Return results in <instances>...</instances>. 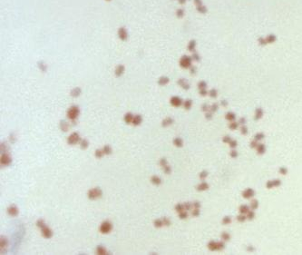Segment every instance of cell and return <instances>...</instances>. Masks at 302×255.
<instances>
[{"label":"cell","instance_id":"6da1fadb","mask_svg":"<svg viewBox=\"0 0 302 255\" xmlns=\"http://www.w3.org/2000/svg\"><path fill=\"white\" fill-rule=\"evenodd\" d=\"M103 195V192L100 188L95 187V188L90 189L87 192V196H88L89 200H95L97 198H101Z\"/></svg>","mask_w":302,"mask_h":255},{"label":"cell","instance_id":"7a4b0ae2","mask_svg":"<svg viewBox=\"0 0 302 255\" xmlns=\"http://www.w3.org/2000/svg\"><path fill=\"white\" fill-rule=\"evenodd\" d=\"M79 113H80V110H79V107H78V106L72 105L71 107L67 110L66 115L71 121H73V120H76L77 116L79 115Z\"/></svg>","mask_w":302,"mask_h":255},{"label":"cell","instance_id":"3957f363","mask_svg":"<svg viewBox=\"0 0 302 255\" xmlns=\"http://www.w3.org/2000/svg\"><path fill=\"white\" fill-rule=\"evenodd\" d=\"M112 224L109 222V221L103 222L102 224L100 225V231L104 234L109 233V232L112 231Z\"/></svg>","mask_w":302,"mask_h":255},{"label":"cell","instance_id":"277c9868","mask_svg":"<svg viewBox=\"0 0 302 255\" xmlns=\"http://www.w3.org/2000/svg\"><path fill=\"white\" fill-rule=\"evenodd\" d=\"M192 58L188 56H181V58L180 59V65L182 68H190L192 66Z\"/></svg>","mask_w":302,"mask_h":255},{"label":"cell","instance_id":"5b68a950","mask_svg":"<svg viewBox=\"0 0 302 255\" xmlns=\"http://www.w3.org/2000/svg\"><path fill=\"white\" fill-rule=\"evenodd\" d=\"M81 139H80V135H79V134L78 133H73V134H71L68 136V138H67V143L70 145H74L76 144V143H78V142H80Z\"/></svg>","mask_w":302,"mask_h":255},{"label":"cell","instance_id":"8992f818","mask_svg":"<svg viewBox=\"0 0 302 255\" xmlns=\"http://www.w3.org/2000/svg\"><path fill=\"white\" fill-rule=\"evenodd\" d=\"M41 231H42V235H43V237H45V239H50V238L53 237V231L51 229H50L49 227H47V225L45 226V227H44L43 229H41Z\"/></svg>","mask_w":302,"mask_h":255},{"label":"cell","instance_id":"52a82bcc","mask_svg":"<svg viewBox=\"0 0 302 255\" xmlns=\"http://www.w3.org/2000/svg\"><path fill=\"white\" fill-rule=\"evenodd\" d=\"M118 37H119V38L121 39V40H123V41L127 40V38H128L127 30H126L124 27H120L118 29Z\"/></svg>","mask_w":302,"mask_h":255},{"label":"cell","instance_id":"ba28073f","mask_svg":"<svg viewBox=\"0 0 302 255\" xmlns=\"http://www.w3.org/2000/svg\"><path fill=\"white\" fill-rule=\"evenodd\" d=\"M7 213L10 215V216H16L18 214V209L17 207L15 205V204H12L7 208Z\"/></svg>","mask_w":302,"mask_h":255},{"label":"cell","instance_id":"9c48e42d","mask_svg":"<svg viewBox=\"0 0 302 255\" xmlns=\"http://www.w3.org/2000/svg\"><path fill=\"white\" fill-rule=\"evenodd\" d=\"M11 157L7 154H3L1 156V164L2 165H9L11 163Z\"/></svg>","mask_w":302,"mask_h":255},{"label":"cell","instance_id":"30bf717a","mask_svg":"<svg viewBox=\"0 0 302 255\" xmlns=\"http://www.w3.org/2000/svg\"><path fill=\"white\" fill-rule=\"evenodd\" d=\"M171 104H172V105L175 106V107H178V106H181V104H182V101H181V99L180 97H178V96H173V97L171 98Z\"/></svg>","mask_w":302,"mask_h":255},{"label":"cell","instance_id":"8fae6325","mask_svg":"<svg viewBox=\"0 0 302 255\" xmlns=\"http://www.w3.org/2000/svg\"><path fill=\"white\" fill-rule=\"evenodd\" d=\"M124 70H125L124 65H118L116 66V68H115V76H118V77H119V76H123V74L124 73Z\"/></svg>","mask_w":302,"mask_h":255},{"label":"cell","instance_id":"7c38bea8","mask_svg":"<svg viewBox=\"0 0 302 255\" xmlns=\"http://www.w3.org/2000/svg\"><path fill=\"white\" fill-rule=\"evenodd\" d=\"M81 93H82V89L80 87H74L70 92V95L72 97H78V96H80Z\"/></svg>","mask_w":302,"mask_h":255},{"label":"cell","instance_id":"4fadbf2b","mask_svg":"<svg viewBox=\"0 0 302 255\" xmlns=\"http://www.w3.org/2000/svg\"><path fill=\"white\" fill-rule=\"evenodd\" d=\"M177 83L179 85H181V86L183 89H185V90H188V89L190 88V84H189V83H188V81L186 80V79L181 78V79H179V80H178Z\"/></svg>","mask_w":302,"mask_h":255},{"label":"cell","instance_id":"5bb4252c","mask_svg":"<svg viewBox=\"0 0 302 255\" xmlns=\"http://www.w3.org/2000/svg\"><path fill=\"white\" fill-rule=\"evenodd\" d=\"M142 117L141 115H134V120H133V124H134V126H138L140 125L141 123H142Z\"/></svg>","mask_w":302,"mask_h":255},{"label":"cell","instance_id":"9a60e30c","mask_svg":"<svg viewBox=\"0 0 302 255\" xmlns=\"http://www.w3.org/2000/svg\"><path fill=\"white\" fill-rule=\"evenodd\" d=\"M134 115H133L132 113H127V114H125L124 116H123V119H124V122L127 124H129V123H133V120H134Z\"/></svg>","mask_w":302,"mask_h":255},{"label":"cell","instance_id":"2e32d148","mask_svg":"<svg viewBox=\"0 0 302 255\" xmlns=\"http://www.w3.org/2000/svg\"><path fill=\"white\" fill-rule=\"evenodd\" d=\"M162 179H161L159 176H157V175H153L151 177V183L153 184H154V185H160L161 184H162Z\"/></svg>","mask_w":302,"mask_h":255},{"label":"cell","instance_id":"e0dca14e","mask_svg":"<svg viewBox=\"0 0 302 255\" xmlns=\"http://www.w3.org/2000/svg\"><path fill=\"white\" fill-rule=\"evenodd\" d=\"M169 82H170L169 77H167V76H161V77L159 78V80H158V84L163 86V85H166Z\"/></svg>","mask_w":302,"mask_h":255},{"label":"cell","instance_id":"ac0fdd59","mask_svg":"<svg viewBox=\"0 0 302 255\" xmlns=\"http://www.w3.org/2000/svg\"><path fill=\"white\" fill-rule=\"evenodd\" d=\"M60 129L62 130L63 132H67L68 131V129H69V124H68V123H67L66 121H65V120H62V121H60Z\"/></svg>","mask_w":302,"mask_h":255},{"label":"cell","instance_id":"d6986e66","mask_svg":"<svg viewBox=\"0 0 302 255\" xmlns=\"http://www.w3.org/2000/svg\"><path fill=\"white\" fill-rule=\"evenodd\" d=\"M173 119L171 118V117H167L162 121V127H167V126H170L171 124H173Z\"/></svg>","mask_w":302,"mask_h":255},{"label":"cell","instance_id":"ffe728a7","mask_svg":"<svg viewBox=\"0 0 302 255\" xmlns=\"http://www.w3.org/2000/svg\"><path fill=\"white\" fill-rule=\"evenodd\" d=\"M265 39H266V41H267L268 44H272L277 40V37L274 34H270V35H268L267 37H265Z\"/></svg>","mask_w":302,"mask_h":255},{"label":"cell","instance_id":"44dd1931","mask_svg":"<svg viewBox=\"0 0 302 255\" xmlns=\"http://www.w3.org/2000/svg\"><path fill=\"white\" fill-rule=\"evenodd\" d=\"M195 47H196V41L191 40L190 43L188 44V50L190 52H195Z\"/></svg>","mask_w":302,"mask_h":255},{"label":"cell","instance_id":"7402d4cb","mask_svg":"<svg viewBox=\"0 0 302 255\" xmlns=\"http://www.w3.org/2000/svg\"><path fill=\"white\" fill-rule=\"evenodd\" d=\"M89 146V141L87 140V139H82V140L80 141V147L81 149L83 150H85L87 149Z\"/></svg>","mask_w":302,"mask_h":255},{"label":"cell","instance_id":"603a6c76","mask_svg":"<svg viewBox=\"0 0 302 255\" xmlns=\"http://www.w3.org/2000/svg\"><path fill=\"white\" fill-rule=\"evenodd\" d=\"M96 253L99 255H104L107 253V251H106L105 248H104V246L99 245V246H97V248H96Z\"/></svg>","mask_w":302,"mask_h":255},{"label":"cell","instance_id":"cb8c5ba5","mask_svg":"<svg viewBox=\"0 0 302 255\" xmlns=\"http://www.w3.org/2000/svg\"><path fill=\"white\" fill-rule=\"evenodd\" d=\"M153 225H154V227L156 228H161L163 226V221H162V219H156L154 222H153Z\"/></svg>","mask_w":302,"mask_h":255},{"label":"cell","instance_id":"d4e9b609","mask_svg":"<svg viewBox=\"0 0 302 255\" xmlns=\"http://www.w3.org/2000/svg\"><path fill=\"white\" fill-rule=\"evenodd\" d=\"M103 151H104V154H106V155H110V154L112 153V148H111V146H110L109 144L104 145V148H103Z\"/></svg>","mask_w":302,"mask_h":255},{"label":"cell","instance_id":"484cf974","mask_svg":"<svg viewBox=\"0 0 302 255\" xmlns=\"http://www.w3.org/2000/svg\"><path fill=\"white\" fill-rule=\"evenodd\" d=\"M173 144L177 147H181L183 145V142H182V140L181 138L177 137V138H174V140H173Z\"/></svg>","mask_w":302,"mask_h":255},{"label":"cell","instance_id":"4316f807","mask_svg":"<svg viewBox=\"0 0 302 255\" xmlns=\"http://www.w3.org/2000/svg\"><path fill=\"white\" fill-rule=\"evenodd\" d=\"M36 226L38 228H40V229H43L44 227L46 226V223H45V221H44L43 219H38V220L36 221Z\"/></svg>","mask_w":302,"mask_h":255},{"label":"cell","instance_id":"83f0119b","mask_svg":"<svg viewBox=\"0 0 302 255\" xmlns=\"http://www.w3.org/2000/svg\"><path fill=\"white\" fill-rule=\"evenodd\" d=\"M196 9H197V11H198L199 13H201V14L207 13V7H205V6H203V5H201V6H199V7H197Z\"/></svg>","mask_w":302,"mask_h":255},{"label":"cell","instance_id":"f1b7e54d","mask_svg":"<svg viewBox=\"0 0 302 255\" xmlns=\"http://www.w3.org/2000/svg\"><path fill=\"white\" fill-rule=\"evenodd\" d=\"M184 210H185L184 205L183 204H181V203H178V204H176V206H175V211H176L177 212H183Z\"/></svg>","mask_w":302,"mask_h":255},{"label":"cell","instance_id":"f546056e","mask_svg":"<svg viewBox=\"0 0 302 255\" xmlns=\"http://www.w3.org/2000/svg\"><path fill=\"white\" fill-rule=\"evenodd\" d=\"M95 157H96V158H102L103 156L104 155V151H103V150L97 149V150H95Z\"/></svg>","mask_w":302,"mask_h":255},{"label":"cell","instance_id":"4dcf8cb0","mask_svg":"<svg viewBox=\"0 0 302 255\" xmlns=\"http://www.w3.org/2000/svg\"><path fill=\"white\" fill-rule=\"evenodd\" d=\"M38 66L43 72H45L46 70H47V65H45L44 62H42V61H41V62H38Z\"/></svg>","mask_w":302,"mask_h":255},{"label":"cell","instance_id":"1f68e13d","mask_svg":"<svg viewBox=\"0 0 302 255\" xmlns=\"http://www.w3.org/2000/svg\"><path fill=\"white\" fill-rule=\"evenodd\" d=\"M207 188H208V184H205V183H202V184H201L200 185L197 186V190L198 191H204Z\"/></svg>","mask_w":302,"mask_h":255},{"label":"cell","instance_id":"d6a6232c","mask_svg":"<svg viewBox=\"0 0 302 255\" xmlns=\"http://www.w3.org/2000/svg\"><path fill=\"white\" fill-rule=\"evenodd\" d=\"M176 15H177V17L179 18H181L182 16L184 15V10L182 8H179L176 10Z\"/></svg>","mask_w":302,"mask_h":255},{"label":"cell","instance_id":"836d02e7","mask_svg":"<svg viewBox=\"0 0 302 255\" xmlns=\"http://www.w3.org/2000/svg\"><path fill=\"white\" fill-rule=\"evenodd\" d=\"M192 104V100H186V101L184 102V108L187 109V110H189V109L191 108Z\"/></svg>","mask_w":302,"mask_h":255},{"label":"cell","instance_id":"e575fe53","mask_svg":"<svg viewBox=\"0 0 302 255\" xmlns=\"http://www.w3.org/2000/svg\"><path fill=\"white\" fill-rule=\"evenodd\" d=\"M198 87H199V90L206 89V87H207V84H206L204 81H201V82H200L198 84Z\"/></svg>","mask_w":302,"mask_h":255},{"label":"cell","instance_id":"d590c367","mask_svg":"<svg viewBox=\"0 0 302 255\" xmlns=\"http://www.w3.org/2000/svg\"><path fill=\"white\" fill-rule=\"evenodd\" d=\"M258 42H259V44L260 45V46H266L267 45V41H266L265 37H259V39H258Z\"/></svg>","mask_w":302,"mask_h":255},{"label":"cell","instance_id":"8d00e7d4","mask_svg":"<svg viewBox=\"0 0 302 255\" xmlns=\"http://www.w3.org/2000/svg\"><path fill=\"white\" fill-rule=\"evenodd\" d=\"M163 168V172L166 174H170L171 173H172V168H171V166H169V165H165L164 167H162Z\"/></svg>","mask_w":302,"mask_h":255},{"label":"cell","instance_id":"74e56055","mask_svg":"<svg viewBox=\"0 0 302 255\" xmlns=\"http://www.w3.org/2000/svg\"><path fill=\"white\" fill-rule=\"evenodd\" d=\"M192 60H194V61H200L201 56H199L198 53L193 52V54H192Z\"/></svg>","mask_w":302,"mask_h":255},{"label":"cell","instance_id":"f35d334b","mask_svg":"<svg viewBox=\"0 0 302 255\" xmlns=\"http://www.w3.org/2000/svg\"><path fill=\"white\" fill-rule=\"evenodd\" d=\"M7 245V240L6 238H1V248H6Z\"/></svg>","mask_w":302,"mask_h":255},{"label":"cell","instance_id":"ab89813d","mask_svg":"<svg viewBox=\"0 0 302 255\" xmlns=\"http://www.w3.org/2000/svg\"><path fill=\"white\" fill-rule=\"evenodd\" d=\"M162 221H163V224L165 225V226H170L171 225V221L169 220L167 217H163V218H162Z\"/></svg>","mask_w":302,"mask_h":255},{"label":"cell","instance_id":"60d3db41","mask_svg":"<svg viewBox=\"0 0 302 255\" xmlns=\"http://www.w3.org/2000/svg\"><path fill=\"white\" fill-rule=\"evenodd\" d=\"M187 216H188V214H187V212H186L185 211L179 212V217L181 219H186V218H187Z\"/></svg>","mask_w":302,"mask_h":255},{"label":"cell","instance_id":"b9f144b4","mask_svg":"<svg viewBox=\"0 0 302 255\" xmlns=\"http://www.w3.org/2000/svg\"><path fill=\"white\" fill-rule=\"evenodd\" d=\"M209 95H211L212 97H216V96H217V91H216L215 89H212V90L209 92Z\"/></svg>","mask_w":302,"mask_h":255},{"label":"cell","instance_id":"7bdbcfd3","mask_svg":"<svg viewBox=\"0 0 302 255\" xmlns=\"http://www.w3.org/2000/svg\"><path fill=\"white\" fill-rule=\"evenodd\" d=\"M160 165L162 167H164L165 165H167V160L165 158H162L160 160Z\"/></svg>","mask_w":302,"mask_h":255},{"label":"cell","instance_id":"ee69618b","mask_svg":"<svg viewBox=\"0 0 302 255\" xmlns=\"http://www.w3.org/2000/svg\"><path fill=\"white\" fill-rule=\"evenodd\" d=\"M183 205H184L185 210H191V208H192V203H184Z\"/></svg>","mask_w":302,"mask_h":255},{"label":"cell","instance_id":"f6af8a7d","mask_svg":"<svg viewBox=\"0 0 302 255\" xmlns=\"http://www.w3.org/2000/svg\"><path fill=\"white\" fill-rule=\"evenodd\" d=\"M193 2H194V4L196 5V7H199V6H201V5H202V1H201V0H193Z\"/></svg>","mask_w":302,"mask_h":255},{"label":"cell","instance_id":"bcb514c9","mask_svg":"<svg viewBox=\"0 0 302 255\" xmlns=\"http://www.w3.org/2000/svg\"><path fill=\"white\" fill-rule=\"evenodd\" d=\"M199 214H200V211L198 210V208H196V209L192 212V215H193V216H198Z\"/></svg>","mask_w":302,"mask_h":255},{"label":"cell","instance_id":"7dc6e473","mask_svg":"<svg viewBox=\"0 0 302 255\" xmlns=\"http://www.w3.org/2000/svg\"><path fill=\"white\" fill-rule=\"evenodd\" d=\"M190 68H191V74H192H192L196 73V67L195 66H191Z\"/></svg>","mask_w":302,"mask_h":255},{"label":"cell","instance_id":"c3c4849f","mask_svg":"<svg viewBox=\"0 0 302 255\" xmlns=\"http://www.w3.org/2000/svg\"><path fill=\"white\" fill-rule=\"evenodd\" d=\"M206 176H207V173H206V172H202V173H201V174H200V177H201V179H203V178H205V177H206Z\"/></svg>","mask_w":302,"mask_h":255},{"label":"cell","instance_id":"681fc988","mask_svg":"<svg viewBox=\"0 0 302 255\" xmlns=\"http://www.w3.org/2000/svg\"><path fill=\"white\" fill-rule=\"evenodd\" d=\"M200 94H201V95H207V91H206V89H203V90H200Z\"/></svg>","mask_w":302,"mask_h":255},{"label":"cell","instance_id":"f907efd6","mask_svg":"<svg viewBox=\"0 0 302 255\" xmlns=\"http://www.w3.org/2000/svg\"><path fill=\"white\" fill-rule=\"evenodd\" d=\"M201 108H202V110H203V111H208V110H209V108H210V107L207 105V104H203V105H202V107H201Z\"/></svg>","mask_w":302,"mask_h":255},{"label":"cell","instance_id":"816d5d0a","mask_svg":"<svg viewBox=\"0 0 302 255\" xmlns=\"http://www.w3.org/2000/svg\"><path fill=\"white\" fill-rule=\"evenodd\" d=\"M193 205H194L195 208H199L200 206H201V204H200V203H199L198 202H195V203H193Z\"/></svg>","mask_w":302,"mask_h":255},{"label":"cell","instance_id":"f5cc1de1","mask_svg":"<svg viewBox=\"0 0 302 255\" xmlns=\"http://www.w3.org/2000/svg\"><path fill=\"white\" fill-rule=\"evenodd\" d=\"M212 111H215L216 109H217V104H212Z\"/></svg>","mask_w":302,"mask_h":255},{"label":"cell","instance_id":"db71d44e","mask_svg":"<svg viewBox=\"0 0 302 255\" xmlns=\"http://www.w3.org/2000/svg\"><path fill=\"white\" fill-rule=\"evenodd\" d=\"M178 1H179V3H180L181 5H183V4H185L187 0H178Z\"/></svg>","mask_w":302,"mask_h":255},{"label":"cell","instance_id":"11a10c76","mask_svg":"<svg viewBox=\"0 0 302 255\" xmlns=\"http://www.w3.org/2000/svg\"><path fill=\"white\" fill-rule=\"evenodd\" d=\"M107 1H110V0H107Z\"/></svg>","mask_w":302,"mask_h":255}]
</instances>
